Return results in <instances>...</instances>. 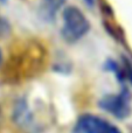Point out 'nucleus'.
I'll list each match as a JSON object with an SVG mask.
<instances>
[{
  "label": "nucleus",
  "mask_w": 132,
  "mask_h": 133,
  "mask_svg": "<svg viewBox=\"0 0 132 133\" xmlns=\"http://www.w3.org/2000/svg\"><path fill=\"white\" fill-rule=\"evenodd\" d=\"M123 69H124V74H125V78L130 81L132 84V64L129 60H125V64H124Z\"/></svg>",
  "instance_id": "obj_7"
},
{
  "label": "nucleus",
  "mask_w": 132,
  "mask_h": 133,
  "mask_svg": "<svg viewBox=\"0 0 132 133\" xmlns=\"http://www.w3.org/2000/svg\"><path fill=\"white\" fill-rule=\"evenodd\" d=\"M72 133H122V131L116 125L98 116L85 113L77 118Z\"/></svg>",
  "instance_id": "obj_3"
},
{
  "label": "nucleus",
  "mask_w": 132,
  "mask_h": 133,
  "mask_svg": "<svg viewBox=\"0 0 132 133\" xmlns=\"http://www.w3.org/2000/svg\"><path fill=\"white\" fill-rule=\"evenodd\" d=\"M5 1H7V0H0V2H5Z\"/></svg>",
  "instance_id": "obj_10"
},
{
  "label": "nucleus",
  "mask_w": 132,
  "mask_h": 133,
  "mask_svg": "<svg viewBox=\"0 0 132 133\" xmlns=\"http://www.w3.org/2000/svg\"><path fill=\"white\" fill-rule=\"evenodd\" d=\"M130 99V91H129L128 88L123 87V89L119 94L105 95L98 102V106L117 119H125L131 113Z\"/></svg>",
  "instance_id": "obj_2"
},
{
  "label": "nucleus",
  "mask_w": 132,
  "mask_h": 133,
  "mask_svg": "<svg viewBox=\"0 0 132 133\" xmlns=\"http://www.w3.org/2000/svg\"><path fill=\"white\" fill-rule=\"evenodd\" d=\"M1 61H2V55H1V50H0V65H1Z\"/></svg>",
  "instance_id": "obj_9"
},
{
  "label": "nucleus",
  "mask_w": 132,
  "mask_h": 133,
  "mask_svg": "<svg viewBox=\"0 0 132 133\" xmlns=\"http://www.w3.org/2000/svg\"><path fill=\"white\" fill-rule=\"evenodd\" d=\"M131 133H132V131H131Z\"/></svg>",
  "instance_id": "obj_11"
},
{
  "label": "nucleus",
  "mask_w": 132,
  "mask_h": 133,
  "mask_svg": "<svg viewBox=\"0 0 132 133\" xmlns=\"http://www.w3.org/2000/svg\"><path fill=\"white\" fill-rule=\"evenodd\" d=\"M13 118L14 122L21 127H25L27 130H33L34 129V119L30 113L28 105L26 101L21 99L16 103L15 108H14L13 112Z\"/></svg>",
  "instance_id": "obj_4"
},
{
  "label": "nucleus",
  "mask_w": 132,
  "mask_h": 133,
  "mask_svg": "<svg viewBox=\"0 0 132 133\" xmlns=\"http://www.w3.org/2000/svg\"><path fill=\"white\" fill-rule=\"evenodd\" d=\"M9 32H11V25L4 16L0 15V37L7 36L9 34Z\"/></svg>",
  "instance_id": "obj_6"
},
{
  "label": "nucleus",
  "mask_w": 132,
  "mask_h": 133,
  "mask_svg": "<svg viewBox=\"0 0 132 133\" xmlns=\"http://www.w3.org/2000/svg\"><path fill=\"white\" fill-rule=\"evenodd\" d=\"M83 1L85 2L87 5H88L89 8H93L94 5H95V2H96V0H83Z\"/></svg>",
  "instance_id": "obj_8"
},
{
  "label": "nucleus",
  "mask_w": 132,
  "mask_h": 133,
  "mask_svg": "<svg viewBox=\"0 0 132 133\" xmlns=\"http://www.w3.org/2000/svg\"><path fill=\"white\" fill-rule=\"evenodd\" d=\"M65 1L67 0H41V4L39 6L40 18L47 22L53 21Z\"/></svg>",
  "instance_id": "obj_5"
},
{
  "label": "nucleus",
  "mask_w": 132,
  "mask_h": 133,
  "mask_svg": "<svg viewBox=\"0 0 132 133\" xmlns=\"http://www.w3.org/2000/svg\"><path fill=\"white\" fill-rule=\"evenodd\" d=\"M90 29V22L83 12L75 6H68L63 11L62 37L67 42H76L84 36Z\"/></svg>",
  "instance_id": "obj_1"
}]
</instances>
